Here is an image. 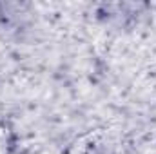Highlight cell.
<instances>
[{
    "label": "cell",
    "mask_w": 156,
    "mask_h": 154,
    "mask_svg": "<svg viewBox=\"0 0 156 154\" xmlns=\"http://www.w3.org/2000/svg\"><path fill=\"white\" fill-rule=\"evenodd\" d=\"M2 145H4V143L0 142V154H4V147H2Z\"/></svg>",
    "instance_id": "1"
}]
</instances>
